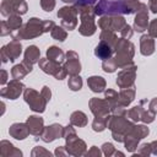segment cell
Wrapping results in <instances>:
<instances>
[{
	"label": "cell",
	"instance_id": "cell-23",
	"mask_svg": "<svg viewBox=\"0 0 157 157\" xmlns=\"http://www.w3.org/2000/svg\"><path fill=\"white\" fill-rule=\"evenodd\" d=\"M27 125L29 129V132L32 135H40L44 126H43V119L38 115H31L27 118Z\"/></svg>",
	"mask_w": 157,
	"mask_h": 157
},
{
	"label": "cell",
	"instance_id": "cell-39",
	"mask_svg": "<svg viewBox=\"0 0 157 157\" xmlns=\"http://www.w3.org/2000/svg\"><path fill=\"white\" fill-rule=\"evenodd\" d=\"M155 113L153 112H151L150 109H147V110H145L144 109V112H142V115H141V120L144 121V123H152L153 120H155Z\"/></svg>",
	"mask_w": 157,
	"mask_h": 157
},
{
	"label": "cell",
	"instance_id": "cell-19",
	"mask_svg": "<svg viewBox=\"0 0 157 157\" xmlns=\"http://www.w3.org/2000/svg\"><path fill=\"white\" fill-rule=\"evenodd\" d=\"M9 134L17 139V140H23L26 139L31 132H29V129H28V125L27 123H15L10 126L9 129Z\"/></svg>",
	"mask_w": 157,
	"mask_h": 157
},
{
	"label": "cell",
	"instance_id": "cell-11",
	"mask_svg": "<svg viewBox=\"0 0 157 157\" xmlns=\"http://www.w3.org/2000/svg\"><path fill=\"white\" fill-rule=\"evenodd\" d=\"M136 77V65L132 63L125 67L121 69V71L118 74L117 77V85L120 88H128L132 87Z\"/></svg>",
	"mask_w": 157,
	"mask_h": 157
},
{
	"label": "cell",
	"instance_id": "cell-34",
	"mask_svg": "<svg viewBox=\"0 0 157 157\" xmlns=\"http://www.w3.org/2000/svg\"><path fill=\"white\" fill-rule=\"evenodd\" d=\"M108 119H109V115L108 117H104V118H98L96 117L93 123H92V128L94 131H103L105 128H107V124H108Z\"/></svg>",
	"mask_w": 157,
	"mask_h": 157
},
{
	"label": "cell",
	"instance_id": "cell-3",
	"mask_svg": "<svg viewBox=\"0 0 157 157\" xmlns=\"http://www.w3.org/2000/svg\"><path fill=\"white\" fill-rule=\"evenodd\" d=\"M125 115L126 114H124V115L113 114V115H109V119H108L107 128L112 130L113 139L118 142H124V139H125L126 134L134 126V124L131 121H129L125 118Z\"/></svg>",
	"mask_w": 157,
	"mask_h": 157
},
{
	"label": "cell",
	"instance_id": "cell-4",
	"mask_svg": "<svg viewBox=\"0 0 157 157\" xmlns=\"http://www.w3.org/2000/svg\"><path fill=\"white\" fill-rule=\"evenodd\" d=\"M114 52H115L114 60L119 69H123L132 64V58L135 52H134V44L129 39L119 38L114 47Z\"/></svg>",
	"mask_w": 157,
	"mask_h": 157
},
{
	"label": "cell",
	"instance_id": "cell-27",
	"mask_svg": "<svg viewBox=\"0 0 157 157\" xmlns=\"http://www.w3.org/2000/svg\"><path fill=\"white\" fill-rule=\"evenodd\" d=\"M65 56H66V55L64 54V52H63L60 48L55 47V45L48 48V50H47V58H48L49 60H52V61L59 64V65H61V64L65 61Z\"/></svg>",
	"mask_w": 157,
	"mask_h": 157
},
{
	"label": "cell",
	"instance_id": "cell-50",
	"mask_svg": "<svg viewBox=\"0 0 157 157\" xmlns=\"http://www.w3.org/2000/svg\"><path fill=\"white\" fill-rule=\"evenodd\" d=\"M148 108H150V110H151V112H153L155 114L157 113V97H156V98H153V99L150 102V107H148Z\"/></svg>",
	"mask_w": 157,
	"mask_h": 157
},
{
	"label": "cell",
	"instance_id": "cell-32",
	"mask_svg": "<svg viewBox=\"0 0 157 157\" xmlns=\"http://www.w3.org/2000/svg\"><path fill=\"white\" fill-rule=\"evenodd\" d=\"M142 112H144L142 103H140V105H136V107L131 108L130 110H128V112H126V117H128L131 121H137V120H141Z\"/></svg>",
	"mask_w": 157,
	"mask_h": 157
},
{
	"label": "cell",
	"instance_id": "cell-40",
	"mask_svg": "<svg viewBox=\"0 0 157 157\" xmlns=\"http://www.w3.org/2000/svg\"><path fill=\"white\" fill-rule=\"evenodd\" d=\"M40 6L44 11L50 12L55 7V0H40Z\"/></svg>",
	"mask_w": 157,
	"mask_h": 157
},
{
	"label": "cell",
	"instance_id": "cell-22",
	"mask_svg": "<svg viewBox=\"0 0 157 157\" xmlns=\"http://www.w3.org/2000/svg\"><path fill=\"white\" fill-rule=\"evenodd\" d=\"M113 53H114V48L104 40H101L99 44L94 49V55L101 60H107V59L112 58Z\"/></svg>",
	"mask_w": 157,
	"mask_h": 157
},
{
	"label": "cell",
	"instance_id": "cell-31",
	"mask_svg": "<svg viewBox=\"0 0 157 157\" xmlns=\"http://www.w3.org/2000/svg\"><path fill=\"white\" fill-rule=\"evenodd\" d=\"M6 23H7V27L10 28V31H11V34L13 32L18 31L22 27V20H21L20 15H17V13H13V15L9 16V20L6 21Z\"/></svg>",
	"mask_w": 157,
	"mask_h": 157
},
{
	"label": "cell",
	"instance_id": "cell-42",
	"mask_svg": "<svg viewBox=\"0 0 157 157\" xmlns=\"http://www.w3.org/2000/svg\"><path fill=\"white\" fill-rule=\"evenodd\" d=\"M102 150H103V153H104L105 156H113V155L115 153V148H114V146H113L112 144H109V142L103 144Z\"/></svg>",
	"mask_w": 157,
	"mask_h": 157
},
{
	"label": "cell",
	"instance_id": "cell-29",
	"mask_svg": "<svg viewBox=\"0 0 157 157\" xmlns=\"http://www.w3.org/2000/svg\"><path fill=\"white\" fill-rule=\"evenodd\" d=\"M70 123L75 126H86L87 125V115L81 110H76L71 114Z\"/></svg>",
	"mask_w": 157,
	"mask_h": 157
},
{
	"label": "cell",
	"instance_id": "cell-53",
	"mask_svg": "<svg viewBox=\"0 0 157 157\" xmlns=\"http://www.w3.org/2000/svg\"><path fill=\"white\" fill-rule=\"evenodd\" d=\"M148 7L152 12H157V0H150V4H148Z\"/></svg>",
	"mask_w": 157,
	"mask_h": 157
},
{
	"label": "cell",
	"instance_id": "cell-47",
	"mask_svg": "<svg viewBox=\"0 0 157 157\" xmlns=\"http://www.w3.org/2000/svg\"><path fill=\"white\" fill-rule=\"evenodd\" d=\"M0 34H1V36H7V34H11V31H10V28L7 27L6 21H2V22H1V32H0Z\"/></svg>",
	"mask_w": 157,
	"mask_h": 157
},
{
	"label": "cell",
	"instance_id": "cell-10",
	"mask_svg": "<svg viewBox=\"0 0 157 157\" xmlns=\"http://www.w3.org/2000/svg\"><path fill=\"white\" fill-rule=\"evenodd\" d=\"M39 64V67L45 72V74H49V75H53L56 80H63L65 78V76L67 75V71L64 66H60L59 64L49 60L48 58H44V59H39L38 61Z\"/></svg>",
	"mask_w": 157,
	"mask_h": 157
},
{
	"label": "cell",
	"instance_id": "cell-36",
	"mask_svg": "<svg viewBox=\"0 0 157 157\" xmlns=\"http://www.w3.org/2000/svg\"><path fill=\"white\" fill-rule=\"evenodd\" d=\"M67 86L70 90L72 91H78L81 90L82 87V78L78 76V75H74L69 78V82H67Z\"/></svg>",
	"mask_w": 157,
	"mask_h": 157
},
{
	"label": "cell",
	"instance_id": "cell-51",
	"mask_svg": "<svg viewBox=\"0 0 157 157\" xmlns=\"http://www.w3.org/2000/svg\"><path fill=\"white\" fill-rule=\"evenodd\" d=\"M86 155H87V156H99V155H101V151H99L96 146H92L91 151H88Z\"/></svg>",
	"mask_w": 157,
	"mask_h": 157
},
{
	"label": "cell",
	"instance_id": "cell-2",
	"mask_svg": "<svg viewBox=\"0 0 157 157\" xmlns=\"http://www.w3.org/2000/svg\"><path fill=\"white\" fill-rule=\"evenodd\" d=\"M55 27V23L53 21H42L39 18H29L28 22L21 27L18 31L13 32L11 34L12 39H32L36 37L42 36L44 32H49Z\"/></svg>",
	"mask_w": 157,
	"mask_h": 157
},
{
	"label": "cell",
	"instance_id": "cell-52",
	"mask_svg": "<svg viewBox=\"0 0 157 157\" xmlns=\"http://www.w3.org/2000/svg\"><path fill=\"white\" fill-rule=\"evenodd\" d=\"M55 155H56V156H64V155H67V151H66L65 146L58 147V148L55 150Z\"/></svg>",
	"mask_w": 157,
	"mask_h": 157
},
{
	"label": "cell",
	"instance_id": "cell-49",
	"mask_svg": "<svg viewBox=\"0 0 157 157\" xmlns=\"http://www.w3.org/2000/svg\"><path fill=\"white\" fill-rule=\"evenodd\" d=\"M97 0H75V5H88L92 6Z\"/></svg>",
	"mask_w": 157,
	"mask_h": 157
},
{
	"label": "cell",
	"instance_id": "cell-41",
	"mask_svg": "<svg viewBox=\"0 0 157 157\" xmlns=\"http://www.w3.org/2000/svg\"><path fill=\"white\" fill-rule=\"evenodd\" d=\"M74 136H76V131H75V129L72 128V124H71V125H67L66 128H64L63 137H64L65 140L71 139V137H74Z\"/></svg>",
	"mask_w": 157,
	"mask_h": 157
},
{
	"label": "cell",
	"instance_id": "cell-45",
	"mask_svg": "<svg viewBox=\"0 0 157 157\" xmlns=\"http://www.w3.org/2000/svg\"><path fill=\"white\" fill-rule=\"evenodd\" d=\"M139 153H140V155H150V153H152L151 144H144V145L141 146V148L139 150Z\"/></svg>",
	"mask_w": 157,
	"mask_h": 157
},
{
	"label": "cell",
	"instance_id": "cell-46",
	"mask_svg": "<svg viewBox=\"0 0 157 157\" xmlns=\"http://www.w3.org/2000/svg\"><path fill=\"white\" fill-rule=\"evenodd\" d=\"M37 155H47V156H50V152L49 151H45L43 147H36L32 151V156H37Z\"/></svg>",
	"mask_w": 157,
	"mask_h": 157
},
{
	"label": "cell",
	"instance_id": "cell-55",
	"mask_svg": "<svg viewBox=\"0 0 157 157\" xmlns=\"http://www.w3.org/2000/svg\"><path fill=\"white\" fill-rule=\"evenodd\" d=\"M151 150H152V155H157V141L151 142Z\"/></svg>",
	"mask_w": 157,
	"mask_h": 157
},
{
	"label": "cell",
	"instance_id": "cell-6",
	"mask_svg": "<svg viewBox=\"0 0 157 157\" xmlns=\"http://www.w3.org/2000/svg\"><path fill=\"white\" fill-rule=\"evenodd\" d=\"M150 130L148 128H146L145 125H134L130 131L126 134L125 139H124V144H125V148L130 152H134L137 148V144L141 139L146 137L148 135Z\"/></svg>",
	"mask_w": 157,
	"mask_h": 157
},
{
	"label": "cell",
	"instance_id": "cell-16",
	"mask_svg": "<svg viewBox=\"0 0 157 157\" xmlns=\"http://www.w3.org/2000/svg\"><path fill=\"white\" fill-rule=\"evenodd\" d=\"M64 67L66 69L67 74L70 76H74V75H78L80 71H81V64H80V60H78V55L77 53L70 50L66 53V59H65V65Z\"/></svg>",
	"mask_w": 157,
	"mask_h": 157
},
{
	"label": "cell",
	"instance_id": "cell-24",
	"mask_svg": "<svg viewBox=\"0 0 157 157\" xmlns=\"http://www.w3.org/2000/svg\"><path fill=\"white\" fill-rule=\"evenodd\" d=\"M140 52L142 55H151L155 52V40L150 34H144L140 38Z\"/></svg>",
	"mask_w": 157,
	"mask_h": 157
},
{
	"label": "cell",
	"instance_id": "cell-38",
	"mask_svg": "<svg viewBox=\"0 0 157 157\" xmlns=\"http://www.w3.org/2000/svg\"><path fill=\"white\" fill-rule=\"evenodd\" d=\"M0 10H1V15H2V16H5V17H9V16L13 15V12H12V9H11V6H10V4H9V2L6 1V0H2Z\"/></svg>",
	"mask_w": 157,
	"mask_h": 157
},
{
	"label": "cell",
	"instance_id": "cell-15",
	"mask_svg": "<svg viewBox=\"0 0 157 157\" xmlns=\"http://www.w3.org/2000/svg\"><path fill=\"white\" fill-rule=\"evenodd\" d=\"M147 5L140 4V7L137 10L135 21H134V29L136 32H144L147 29V23H148V11H147Z\"/></svg>",
	"mask_w": 157,
	"mask_h": 157
},
{
	"label": "cell",
	"instance_id": "cell-18",
	"mask_svg": "<svg viewBox=\"0 0 157 157\" xmlns=\"http://www.w3.org/2000/svg\"><path fill=\"white\" fill-rule=\"evenodd\" d=\"M63 132H64V128L60 124H52L50 126L43 129L40 134V139L44 142H52L55 139L63 137Z\"/></svg>",
	"mask_w": 157,
	"mask_h": 157
},
{
	"label": "cell",
	"instance_id": "cell-56",
	"mask_svg": "<svg viewBox=\"0 0 157 157\" xmlns=\"http://www.w3.org/2000/svg\"><path fill=\"white\" fill-rule=\"evenodd\" d=\"M64 2H67V4H75V0H61Z\"/></svg>",
	"mask_w": 157,
	"mask_h": 157
},
{
	"label": "cell",
	"instance_id": "cell-21",
	"mask_svg": "<svg viewBox=\"0 0 157 157\" xmlns=\"http://www.w3.org/2000/svg\"><path fill=\"white\" fill-rule=\"evenodd\" d=\"M32 67H33V64L23 60L22 63L15 65L11 70V76L12 78H16V80H21L22 77H25L28 72L32 71Z\"/></svg>",
	"mask_w": 157,
	"mask_h": 157
},
{
	"label": "cell",
	"instance_id": "cell-44",
	"mask_svg": "<svg viewBox=\"0 0 157 157\" xmlns=\"http://www.w3.org/2000/svg\"><path fill=\"white\" fill-rule=\"evenodd\" d=\"M120 34H121V38H125V39H130L131 36H132V28L126 23L124 26V28L120 31Z\"/></svg>",
	"mask_w": 157,
	"mask_h": 157
},
{
	"label": "cell",
	"instance_id": "cell-17",
	"mask_svg": "<svg viewBox=\"0 0 157 157\" xmlns=\"http://www.w3.org/2000/svg\"><path fill=\"white\" fill-rule=\"evenodd\" d=\"M65 148L67 151V155H71V156H81L86 153V144L77 136L67 139Z\"/></svg>",
	"mask_w": 157,
	"mask_h": 157
},
{
	"label": "cell",
	"instance_id": "cell-20",
	"mask_svg": "<svg viewBox=\"0 0 157 157\" xmlns=\"http://www.w3.org/2000/svg\"><path fill=\"white\" fill-rule=\"evenodd\" d=\"M135 98V87H128L123 88L118 97V108H125L128 107Z\"/></svg>",
	"mask_w": 157,
	"mask_h": 157
},
{
	"label": "cell",
	"instance_id": "cell-13",
	"mask_svg": "<svg viewBox=\"0 0 157 157\" xmlns=\"http://www.w3.org/2000/svg\"><path fill=\"white\" fill-rule=\"evenodd\" d=\"M25 86L23 83L20 81V80H16V78H12L6 87H4L1 91H0V94L2 98H9V99H16L20 97V94L22 93Z\"/></svg>",
	"mask_w": 157,
	"mask_h": 157
},
{
	"label": "cell",
	"instance_id": "cell-28",
	"mask_svg": "<svg viewBox=\"0 0 157 157\" xmlns=\"http://www.w3.org/2000/svg\"><path fill=\"white\" fill-rule=\"evenodd\" d=\"M39 56H40L39 49L36 45H29L25 52V59L23 60H26L31 64H36L39 61V59H40Z\"/></svg>",
	"mask_w": 157,
	"mask_h": 157
},
{
	"label": "cell",
	"instance_id": "cell-30",
	"mask_svg": "<svg viewBox=\"0 0 157 157\" xmlns=\"http://www.w3.org/2000/svg\"><path fill=\"white\" fill-rule=\"evenodd\" d=\"M6 1L10 4L13 13L23 15L27 12V4L25 0H6Z\"/></svg>",
	"mask_w": 157,
	"mask_h": 157
},
{
	"label": "cell",
	"instance_id": "cell-48",
	"mask_svg": "<svg viewBox=\"0 0 157 157\" xmlns=\"http://www.w3.org/2000/svg\"><path fill=\"white\" fill-rule=\"evenodd\" d=\"M40 93L44 96V98L49 102L50 101V97H52V92H50V90H49V87H47V86H44L43 88H42V91H40Z\"/></svg>",
	"mask_w": 157,
	"mask_h": 157
},
{
	"label": "cell",
	"instance_id": "cell-25",
	"mask_svg": "<svg viewBox=\"0 0 157 157\" xmlns=\"http://www.w3.org/2000/svg\"><path fill=\"white\" fill-rule=\"evenodd\" d=\"M0 156L1 157H13V156H22V152L17 150L12 144L9 141L2 140L0 142Z\"/></svg>",
	"mask_w": 157,
	"mask_h": 157
},
{
	"label": "cell",
	"instance_id": "cell-14",
	"mask_svg": "<svg viewBox=\"0 0 157 157\" xmlns=\"http://www.w3.org/2000/svg\"><path fill=\"white\" fill-rule=\"evenodd\" d=\"M90 108H91V112L93 113V115L98 117V118L108 117L112 110L108 101L101 99V98H92L90 101Z\"/></svg>",
	"mask_w": 157,
	"mask_h": 157
},
{
	"label": "cell",
	"instance_id": "cell-1",
	"mask_svg": "<svg viewBox=\"0 0 157 157\" xmlns=\"http://www.w3.org/2000/svg\"><path fill=\"white\" fill-rule=\"evenodd\" d=\"M139 0H99L93 7L94 13L99 16L104 15H130L139 10Z\"/></svg>",
	"mask_w": 157,
	"mask_h": 157
},
{
	"label": "cell",
	"instance_id": "cell-26",
	"mask_svg": "<svg viewBox=\"0 0 157 157\" xmlns=\"http://www.w3.org/2000/svg\"><path fill=\"white\" fill-rule=\"evenodd\" d=\"M87 85L92 92L101 93L105 90V80L101 76H91L87 80Z\"/></svg>",
	"mask_w": 157,
	"mask_h": 157
},
{
	"label": "cell",
	"instance_id": "cell-8",
	"mask_svg": "<svg viewBox=\"0 0 157 157\" xmlns=\"http://www.w3.org/2000/svg\"><path fill=\"white\" fill-rule=\"evenodd\" d=\"M125 25H126L125 18L119 15H104L98 21V27L101 29L112 31V32H120Z\"/></svg>",
	"mask_w": 157,
	"mask_h": 157
},
{
	"label": "cell",
	"instance_id": "cell-43",
	"mask_svg": "<svg viewBox=\"0 0 157 157\" xmlns=\"http://www.w3.org/2000/svg\"><path fill=\"white\" fill-rule=\"evenodd\" d=\"M148 34L152 38H157V18L152 20L148 26Z\"/></svg>",
	"mask_w": 157,
	"mask_h": 157
},
{
	"label": "cell",
	"instance_id": "cell-7",
	"mask_svg": "<svg viewBox=\"0 0 157 157\" xmlns=\"http://www.w3.org/2000/svg\"><path fill=\"white\" fill-rule=\"evenodd\" d=\"M23 98L33 112L43 113L45 110V104H47L48 101L44 98V96L42 93L37 92L36 90L26 88L25 92H23Z\"/></svg>",
	"mask_w": 157,
	"mask_h": 157
},
{
	"label": "cell",
	"instance_id": "cell-54",
	"mask_svg": "<svg viewBox=\"0 0 157 157\" xmlns=\"http://www.w3.org/2000/svg\"><path fill=\"white\" fill-rule=\"evenodd\" d=\"M7 81V71L6 70H1V85H5Z\"/></svg>",
	"mask_w": 157,
	"mask_h": 157
},
{
	"label": "cell",
	"instance_id": "cell-9",
	"mask_svg": "<svg viewBox=\"0 0 157 157\" xmlns=\"http://www.w3.org/2000/svg\"><path fill=\"white\" fill-rule=\"evenodd\" d=\"M78 11L76 6H64L58 11V17L61 20V26L69 31H72L77 26Z\"/></svg>",
	"mask_w": 157,
	"mask_h": 157
},
{
	"label": "cell",
	"instance_id": "cell-5",
	"mask_svg": "<svg viewBox=\"0 0 157 157\" xmlns=\"http://www.w3.org/2000/svg\"><path fill=\"white\" fill-rule=\"evenodd\" d=\"M80 16H81V25L78 27V32L82 36H92L96 32V23H94V9L88 5H75Z\"/></svg>",
	"mask_w": 157,
	"mask_h": 157
},
{
	"label": "cell",
	"instance_id": "cell-37",
	"mask_svg": "<svg viewBox=\"0 0 157 157\" xmlns=\"http://www.w3.org/2000/svg\"><path fill=\"white\" fill-rule=\"evenodd\" d=\"M102 67L105 72H114L117 69H118V65L114 60V58H109L107 60H103V64H102Z\"/></svg>",
	"mask_w": 157,
	"mask_h": 157
},
{
	"label": "cell",
	"instance_id": "cell-12",
	"mask_svg": "<svg viewBox=\"0 0 157 157\" xmlns=\"http://www.w3.org/2000/svg\"><path fill=\"white\" fill-rule=\"evenodd\" d=\"M22 53V47L21 43L18 40H12L9 44L4 45L1 48V59L2 63H7V61H15Z\"/></svg>",
	"mask_w": 157,
	"mask_h": 157
},
{
	"label": "cell",
	"instance_id": "cell-33",
	"mask_svg": "<svg viewBox=\"0 0 157 157\" xmlns=\"http://www.w3.org/2000/svg\"><path fill=\"white\" fill-rule=\"evenodd\" d=\"M118 39H119V38H118V37L115 36V33L112 32V31H102V33H101V40H104V42L109 43L113 48L115 47Z\"/></svg>",
	"mask_w": 157,
	"mask_h": 157
},
{
	"label": "cell",
	"instance_id": "cell-35",
	"mask_svg": "<svg viewBox=\"0 0 157 157\" xmlns=\"http://www.w3.org/2000/svg\"><path fill=\"white\" fill-rule=\"evenodd\" d=\"M50 34H52V37H53L54 39L60 40V42L65 40L66 37H67V32H66L63 27H59V26H56V25H55V27L50 31Z\"/></svg>",
	"mask_w": 157,
	"mask_h": 157
}]
</instances>
